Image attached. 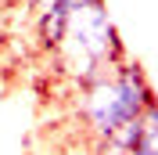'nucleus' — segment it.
<instances>
[{
	"instance_id": "f257e3e1",
	"label": "nucleus",
	"mask_w": 158,
	"mask_h": 155,
	"mask_svg": "<svg viewBox=\"0 0 158 155\" xmlns=\"http://www.w3.org/2000/svg\"><path fill=\"white\" fill-rule=\"evenodd\" d=\"M54 58H58L61 76H69L79 87H90L108 69L126 61L122 36L108 15V0H83L72 11Z\"/></svg>"
},
{
	"instance_id": "f03ea898",
	"label": "nucleus",
	"mask_w": 158,
	"mask_h": 155,
	"mask_svg": "<svg viewBox=\"0 0 158 155\" xmlns=\"http://www.w3.org/2000/svg\"><path fill=\"white\" fill-rule=\"evenodd\" d=\"M155 101H158V94L151 87L144 65L126 58L115 69H108L101 79H94L90 87H83L76 108L86 123L90 137H94V144H97V141L111 137L118 126L140 119Z\"/></svg>"
},
{
	"instance_id": "7ed1b4c3",
	"label": "nucleus",
	"mask_w": 158,
	"mask_h": 155,
	"mask_svg": "<svg viewBox=\"0 0 158 155\" xmlns=\"http://www.w3.org/2000/svg\"><path fill=\"white\" fill-rule=\"evenodd\" d=\"M79 4H83V0H58L54 7H47V11L36 15V40H40L43 51H50V54L58 51L61 36H65V25H69V15Z\"/></svg>"
},
{
	"instance_id": "20e7f679",
	"label": "nucleus",
	"mask_w": 158,
	"mask_h": 155,
	"mask_svg": "<svg viewBox=\"0 0 158 155\" xmlns=\"http://www.w3.org/2000/svg\"><path fill=\"white\" fill-rule=\"evenodd\" d=\"M140 123H144V137H140V144L133 148V152H126V155H158V101L140 116Z\"/></svg>"
},
{
	"instance_id": "39448f33",
	"label": "nucleus",
	"mask_w": 158,
	"mask_h": 155,
	"mask_svg": "<svg viewBox=\"0 0 158 155\" xmlns=\"http://www.w3.org/2000/svg\"><path fill=\"white\" fill-rule=\"evenodd\" d=\"M29 4H32V11H36V15H40V11H47V7H54L58 0H29Z\"/></svg>"
}]
</instances>
